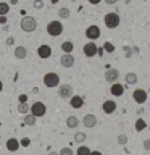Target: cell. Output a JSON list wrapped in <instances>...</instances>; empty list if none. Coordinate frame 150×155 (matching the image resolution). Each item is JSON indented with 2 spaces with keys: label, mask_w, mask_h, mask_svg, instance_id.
<instances>
[{
  "label": "cell",
  "mask_w": 150,
  "mask_h": 155,
  "mask_svg": "<svg viewBox=\"0 0 150 155\" xmlns=\"http://www.w3.org/2000/svg\"><path fill=\"white\" fill-rule=\"evenodd\" d=\"M103 23H105V26L108 29H115V28L119 26L121 18H119L118 13H106L105 18H103Z\"/></svg>",
  "instance_id": "cell-2"
},
{
  "label": "cell",
  "mask_w": 150,
  "mask_h": 155,
  "mask_svg": "<svg viewBox=\"0 0 150 155\" xmlns=\"http://www.w3.org/2000/svg\"><path fill=\"white\" fill-rule=\"evenodd\" d=\"M116 140H118L119 145H126V144H128V136H126V134H119Z\"/></svg>",
  "instance_id": "cell-29"
},
{
  "label": "cell",
  "mask_w": 150,
  "mask_h": 155,
  "mask_svg": "<svg viewBox=\"0 0 150 155\" xmlns=\"http://www.w3.org/2000/svg\"><path fill=\"white\" fill-rule=\"evenodd\" d=\"M100 36H102V31L97 24H92V26H89L86 29V37L89 39V41H97Z\"/></svg>",
  "instance_id": "cell-5"
},
{
  "label": "cell",
  "mask_w": 150,
  "mask_h": 155,
  "mask_svg": "<svg viewBox=\"0 0 150 155\" xmlns=\"http://www.w3.org/2000/svg\"><path fill=\"white\" fill-rule=\"evenodd\" d=\"M103 2H105L106 5H115L116 2H118V0H103Z\"/></svg>",
  "instance_id": "cell-37"
},
{
  "label": "cell",
  "mask_w": 150,
  "mask_h": 155,
  "mask_svg": "<svg viewBox=\"0 0 150 155\" xmlns=\"http://www.w3.org/2000/svg\"><path fill=\"white\" fill-rule=\"evenodd\" d=\"M32 7L36 8V10H41V8L44 7V2H42V0H34V2H32Z\"/></svg>",
  "instance_id": "cell-32"
},
{
  "label": "cell",
  "mask_w": 150,
  "mask_h": 155,
  "mask_svg": "<svg viewBox=\"0 0 150 155\" xmlns=\"http://www.w3.org/2000/svg\"><path fill=\"white\" fill-rule=\"evenodd\" d=\"M77 124H79V120H77L74 115H71V116L66 118V126L68 128H77Z\"/></svg>",
  "instance_id": "cell-20"
},
{
  "label": "cell",
  "mask_w": 150,
  "mask_h": 155,
  "mask_svg": "<svg viewBox=\"0 0 150 155\" xmlns=\"http://www.w3.org/2000/svg\"><path fill=\"white\" fill-rule=\"evenodd\" d=\"M82 52H84V55L87 58H92V57H95L97 55V52H99V47L95 45V42L94 41H90V42H87L84 48H82Z\"/></svg>",
  "instance_id": "cell-7"
},
{
  "label": "cell",
  "mask_w": 150,
  "mask_h": 155,
  "mask_svg": "<svg viewBox=\"0 0 150 155\" xmlns=\"http://www.w3.org/2000/svg\"><path fill=\"white\" fill-rule=\"evenodd\" d=\"M74 57L71 55V53H63L61 58H60V63H61V66L63 68H71V66H74Z\"/></svg>",
  "instance_id": "cell-10"
},
{
  "label": "cell",
  "mask_w": 150,
  "mask_h": 155,
  "mask_svg": "<svg viewBox=\"0 0 150 155\" xmlns=\"http://www.w3.org/2000/svg\"><path fill=\"white\" fill-rule=\"evenodd\" d=\"M5 147H7L8 152H16V150L21 147V140L15 139V137H10L7 140V144H5Z\"/></svg>",
  "instance_id": "cell-13"
},
{
  "label": "cell",
  "mask_w": 150,
  "mask_h": 155,
  "mask_svg": "<svg viewBox=\"0 0 150 155\" xmlns=\"http://www.w3.org/2000/svg\"><path fill=\"white\" fill-rule=\"evenodd\" d=\"M86 139H87V136H86L84 133H76V134H74V142H76V144H79V145H81V144H84V140H86Z\"/></svg>",
  "instance_id": "cell-25"
},
{
  "label": "cell",
  "mask_w": 150,
  "mask_h": 155,
  "mask_svg": "<svg viewBox=\"0 0 150 155\" xmlns=\"http://www.w3.org/2000/svg\"><path fill=\"white\" fill-rule=\"evenodd\" d=\"M90 155H102V152H99V150H92Z\"/></svg>",
  "instance_id": "cell-38"
},
{
  "label": "cell",
  "mask_w": 150,
  "mask_h": 155,
  "mask_svg": "<svg viewBox=\"0 0 150 155\" xmlns=\"http://www.w3.org/2000/svg\"><path fill=\"white\" fill-rule=\"evenodd\" d=\"M110 92H111V95H115V97H121V95L124 94V86L119 84V82H113V84H111Z\"/></svg>",
  "instance_id": "cell-15"
},
{
  "label": "cell",
  "mask_w": 150,
  "mask_h": 155,
  "mask_svg": "<svg viewBox=\"0 0 150 155\" xmlns=\"http://www.w3.org/2000/svg\"><path fill=\"white\" fill-rule=\"evenodd\" d=\"M26 99H28L26 95H21V97H19V100H21V102H26Z\"/></svg>",
  "instance_id": "cell-39"
},
{
  "label": "cell",
  "mask_w": 150,
  "mask_h": 155,
  "mask_svg": "<svg viewBox=\"0 0 150 155\" xmlns=\"http://www.w3.org/2000/svg\"><path fill=\"white\" fill-rule=\"evenodd\" d=\"M19 26H21V29L24 32H34L37 28V21L34 16H23L21 23H19Z\"/></svg>",
  "instance_id": "cell-1"
},
{
  "label": "cell",
  "mask_w": 150,
  "mask_h": 155,
  "mask_svg": "<svg viewBox=\"0 0 150 155\" xmlns=\"http://www.w3.org/2000/svg\"><path fill=\"white\" fill-rule=\"evenodd\" d=\"M124 79H126V84H135V82H137V74H135V73H128V74L124 76Z\"/></svg>",
  "instance_id": "cell-21"
},
{
  "label": "cell",
  "mask_w": 150,
  "mask_h": 155,
  "mask_svg": "<svg viewBox=\"0 0 150 155\" xmlns=\"http://www.w3.org/2000/svg\"><path fill=\"white\" fill-rule=\"evenodd\" d=\"M31 113H34L39 118V116H44L47 113V107L44 102H34V104L31 105Z\"/></svg>",
  "instance_id": "cell-6"
},
{
  "label": "cell",
  "mask_w": 150,
  "mask_h": 155,
  "mask_svg": "<svg viewBox=\"0 0 150 155\" xmlns=\"http://www.w3.org/2000/svg\"><path fill=\"white\" fill-rule=\"evenodd\" d=\"M58 16H60L61 19L70 18V10H68V8H60V10H58Z\"/></svg>",
  "instance_id": "cell-28"
},
{
  "label": "cell",
  "mask_w": 150,
  "mask_h": 155,
  "mask_svg": "<svg viewBox=\"0 0 150 155\" xmlns=\"http://www.w3.org/2000/svg\"><path fill=\"white\" fill-rule=\"evenodd\" d=\"M58 95L61 97V99H71L73 95V87L70 84H61L58 86Z\"/></svg>",
  "instance_id": "cell-8"
},
{
  "label": "cell",
  "mask_w": 150,
  "mask_h": 155,
  "mask_svg": "<svg viewBox=\"0 0 150 155\" xmlns=\"http://www.w3.org/2000/svg\"><path fill=\"white\" fill-rule=\"evenodd\" d=\"M48 155H60V152H58V153H57V152H50Z\"/></svg>",
  "instance_id": "cell-41"
},
{
  "label": "cell",
  "mask_w": 150,
  "mask_h": 155,
  "mask_svg": "<svg viewBox=\"0 0 150 155\" xmlns=\"http://www.w3.org/2000/svg\"><path fill=\"white\" fill-rule=\"evenodd\" d=\"M50 2H52V3H57V2H60V0H50Z\"/></svg>",
  "instance_id": "cell-42"
},
{
  "label": "cell",
  "mask_w": 150,
  "mask_h": 155,
  "mask_svg": "<svg viewBox=\"0 0 150 155\" xmlns=\"http://www.w3.org/2000/svg\"><path fill=\"white\" fill-rule=\"evenodd\" d=\"M82 124L86 126V128H95L97 126V118H95V115H86L84 118H82Z\"/></svg>",
  "instance_id": "cell-16"
},
{
  "label": "cell",
  "mask_w": 150,
  "mask_h": 155,
  "mask_svg": "<svg viewBox=\"0 0 150 155\" xmlns=\"http://www.w3.org/2000/svg\"><path fill=\"white\" fill-rule=\"evenodd\" d=\"M0 23L7 24V15H0Z\"/></svg>",
  "instance_id": "cell-35"
},
{
  "label": "cell",
  "mask_w": 150,
  "mask_h": 155,
  "mask_svg": "<svg viewBox=\"0 0 150 155\" xmlns=\"http://www.w3.org/2000/svg\"><path fill=\"white\" fill-rule=\"evenodd\" d=\"M29 144H31V139L29 137H23L21 139V147H29Z\"/></svg>",
  "instance_id": "cell-33"
},
{
  "label": "cell",
  "mask_w": 150,
  "mask_h": 155,
  "mask_svg": "<svg viewBox=\"0 0 150 155\" xmlns=\"http://www.w3.org/2000/svg\"><path fill=\"white\" fill-rule=\"evenodd\" d=\"M132 99H134V102H137V104H144V102L147 100V92L144 89H134Z\"/></svg>",
  "instance_id": "cell-12"
},
{
  "label": "cell",
  "mask_w": 150,
  "mask_h": 155,
  "mask_svg": "<svg viewBox=\"0 0 150 155\" xmlns=\"http://www.w3.org/2000/svg\"><path fill=\"white\" fill-rule=\"evenodd\" d=\"M102 110H103L106 115L115 113V111H116V102L115 100H105L103 105H102Z\"/></svg>",
  "instance_id": "cell-14"
},
{
  "label": "cell",
  "mask_w": 150,
  "mask_h": 155,
  "mask_svg": "<svg viewBox=\"0 0 150 155\" xmlns=\"http://www.w3.org/2000/svg\"><path fill=\"white\" fill-rule=\"evenodd\" d=\"M47 34L48 36H52V37H58V36H61L63 34V24L60 21H50L47 24Z\"/></svg>",
  "instance_id": "cell-3"
},
{
  "label": "cell",
  "mask_w": 150,
  "mask_h": 155,
  "mask_svg": "<svg viewBox=\"0 0 150 155\" xmlns=\"http://www.w3.org/2000/svg\"><path fill=\"white\" fill-rule=\"evenodd\" d=\"M44 86H47V87L60 86V76H58L57 73H47V74L44 76Z\"/></svg>",
  "instance_id": "cell-4"
},
{
  "label": "cell",
  "mask_w": 150,
  "mask_h": 155,
  "mask_svg": "<svg viewBox=\"0 0 150 155\" xmlns=\"http://www.w3.org/2000/svg\"><path fill=\"white\" fill-rule=\"evenodd\" d=\"M118 78H119V71L116 70V68H108V70H106L105 79L108 81V82H111V84H113V82L118 81Z\"/></svg>",
  "instance_id": "cell-11"
},
{
  "label": "cell",
  "mask_w": 150,
  "mask_h": 155,
  "mask_svg": "<svg viewBox=\"0 0 150 155\" xmlns=\"http://www.w3.org/2000/svg\"><path fill=\"white\" fill-rule=\"evenodd\" d=\"M37 55L39 58H42V60H47V58L52 57V48L50 45H47V44H42V45H39L37 48Z\"/></svg>",
  "instance_id": "cell-9"
},
{
  "label": "cell",
  "mask_w": 150,
  "mask_h": 155,
  "mask_svg": "<svg viewBox=\"0 0 150 155\" xmlns=\"http://www.w3.org/2000/svg\"><path fill=\"white\" fill-rule=\"evenodd\" d=\"M60 155H74V153H73V150L70 147H63L60 150Z\"/></svg>",
  "instance_id": "cell-31"
},
{
  "label": "cell",
  "mask_w": 150,
  "mask_h": 155,
  "mask_svg": "<svg viewBox=\"0 0 150 155\" xmlns=\"http://www.w3.org/2000/svg\"><path fill=\"white\" fill-rule=\"evenodd\" d=\"M103 48H105V50L108 52V53L115 52V47H113V44H110V42H105V44H103Z\"/></svg>",
  "instance_id": "cell-30"
},
{
  "label": "cell",
  "mask_w": 150,
  "mask_h": 155,
  "mask_svg": "<svg viewBox=\"0 0 150 155\" xmlns=\"http://www.w3.org/2000/svg\"><path fill=\"white\" fill-rule=\"evenodd\" d=\"M2 89H3V82L0 81V92H2Z\"/></svg>",
  "instance_id": "cell-40"
},
{
  "label": "cell",
  "mask_w": 150,
  "mask_h": 155,
  "mask_svg": "<svg viewBox=\"0 0 150 155\" xmlns=\"http://www.w3.org/2000/svg\"><path fill=\"white\" fill-rule=\"evenodd\" d=\"M144 149L145 150H150V139H145L144 140Z\"/></svg>",
  "instance_id": "cell-34"
},
{
  "label": "cell",
  "mask_w": 150,
  "mask_h": 155,
  "mask_svg": "<svg viewBox=\"0 0 150 155\" xmlns=\"http://www.w3.org/2000/svg\"><path fill=\"white\" fill-rule=\"evenodd\" d=\"M61 50L65 53H71L73 50H74V44H73L71 41H65L61 44Z\"/></svg>",
  "instance_id": "cell-19"
},
{
  "label": "cell",
  "mask_w": 150,
  "mask_h": 155,
  "mask_svg": "<svg viewBox=\"0 0 150 155\" xmlns=\"http://www.w3.org/2000/svg\"><path fill=\"white\" fill-rule=\"evenodd\" d=\"M36 121H37V116L34 115V113H31V115H26V116H24V123H26V124H29V126H34V124H36Z\"/></svg>",
  "instance_id": "cell-22"
},
{
  "label": "cell",
  "mask_w": 150,
  "mask_h": 155,
  "mask_svg": "<svg viewBox=\"0 0 150 155\" xmlns=\"http://www.w3.org/2000/svg\"><path fill=\"white\" fill-rule=\"evenodd\" d=\"M76 153H77V155H90V153H92V150H90L89 147H86V145H82V144H81Z\"/></svg>",
  "instance_id": "cell-26"
},
{
  "label": "cell",
  "mask_w": 150,
  "mask_h": 155,
  "mask_svg": "<svg viewBox=\"0 0 150 155\" xmlns=\"http://www.w3.org/2000/svg\"><path fill=\"white\" fill-rule=\"evenodd\" d=\"M145 128H147V123H145L142 118H139L137 121H135V131H137V133H142Z\"/></svg>",
  "instance_id": "cell-24"
},
{
  "label": "cell",
  "mask_w": 150,
  "mask_h": 155,
  "mask_svg": "<svg viewBox=\"0 0 150 155\" xmlns=\"http://www.w3.org/2000/svg\"><path fill=\"white\" fill-rule=\"evenodd\" d=\"M10 12V5L7 2H0V15H8Z\"/></svg>",
  "instance_id": "cell-27"
},
{
  "label": "cell",
  "mask_w": 150,
  "mask_h": 155,
  "mask_svg": "<svg viewBox=\"0 0 150 155\" xmlns=\"http://www.w3.org/2000/svg\"><path fill=\"white\" fill-rule=\"evenodd\" d=\"M18 111L19 113H29V111H31V107H29V104H26V102H19Z\"/></svg>",
  "instance_id": "cell-23"
},
{
  "label": "cell",
  "mask_w": 150,
  "mask_h": 155,
  "mask_svg": "<svg viewBox=\"0 0 150 155\" xmlns=\"http://www.w3.org/2000/svg\"><path fill=\"white\" fill-rule=\"evenodd\" d=\"M70 105L73 107V108H82V105H84V99H82L81 95H73L70 99Z\"/></svg>",
  "instance_id": "cell-17"
},
{
  "label": "cell",
  "mask_w": 150,
  "mask_h": 155,
  "mask_svg": "<svg viewBox=\"0 0 150 155\" xmlns=\"http://www.w3.org/2000/svg\"><path fill=\"white\" fill-rule=\"evenodd\" d=\"M87 2H89L90 5H99V3L102 2V0H87Z\"/></svg>",
  "instance_id": "cell-36"
},
{
  "label": "cell",
  "mask_w": 150,
  "mask_h": 155,
  "mask_svg": "<svg viewBox=\"0 0 150 155\" xmlns=\"http://www.w3.org/2000/svg\"><path fill=\"white\" fill-rule=\"evenodd\" d=\"M15 57H16L18 60H23V58H26V57H28V50H26V47L18 45L16 48H15Z\"/></svg>",
  "instance_id": "cell-18"
}]
</instances>
